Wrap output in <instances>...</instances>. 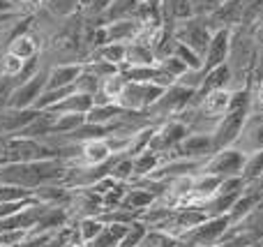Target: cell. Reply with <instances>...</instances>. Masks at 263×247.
I'll return each instance as SVG.
<instances>
[{
    "label": "cell",
    "mask_w": 263,
    "mask_h": 247,
    "mask_svg": "<svg viewBox=\"0 0 263 247\" xmlns=\"http://www.w3.org/2000/svg\"><path fill=\"white\" fill-rule=\"evenodd\" d=\"M229 226H231L229 215L205 217L201 224H196L192 231H187L180 240L185 247H215L217 243H222V238L227 236Z\"/></svg>",
    "instance_id": "obj_1"
},
{
    "label": "cell",
    "mask_w": 263,
    "mask_h": 247,
    "mask_svg": "<svg viewBox=\"0 0 263 247\" xmlns=\"http://www.w3.org/2000/svg\"><path fill=\"white\" fill-rule=\"evenodd\" d=\"M187 134H190V129H187V125L182 123L180 118H168L155 127L153 137H150V143H148V150L162 155V160H164L166 155H171V153L176 150L178 143H180Z\"/></svg>",
    "instance_id": "obj_2"
},
{
    "label": "cell",
    "mask_w": 263,
    "mask_h": 247,
    "mask_svg": "<svg viewBox=\"0 0 263 247\" xmlns=\"http://www.w3.org/2000/svg\"><path fill=\"white\" fill-rule=\"evenodd\" d=\"M263 238V199L233 226H229L227 236L222 240H236L242 247H252Z\"/></svg>",
    "instance_id": "obj_3"
},
{
    "label": "cell",
    "mask_w": 263,
    "mask_h": 247,
    "mask_svg": "<svg viewBox=\"0 0 263 247\" xmlns=\"http://www.w3.org/2000/svg\"><path fill=\"white\" fill-rule=\"evenodd\" d=\"M247 155L240 153L238 148H222V150L213 153L208 160L201 164L199 174H210V176H219V178H229V176H240L242 166H245Z\"/></svg>",
    "instance_id": "obj_4"
},
{
    "label": "cell",
    "mask_w": 263,
    "mask_h": 247,
    "mask_svg": "<svg viewBox=\"0 0 263 247\" xmlns=\"http://www.w3.org/2000/svg\"><path fill=\"white\" fill-rule=\"evenodd\" d=\"M162 92H164V88L157 86V83L127 81L116 104L125 111H145L150 104H155V102L159 100Z\"/></svg>",
    "instance_id": "obj_5"
},
{
    "label": "cell",
    "mask_w": 263,
    "mask_h": 247,
    "mask_svg": "<svg viewBox=\"0 0 263 247\" xmlns=\"http://www.w3.org/2000/svg\"><path fill=\"white\" fill-rule=\"evenodd\" d=\"M231 100H233V90H229V88H213V90H205V92H196L190 106H194L203 118L219 120L231 111Z\"/></svg>",
    "instance_id": "obj_6"
},
{
    "label": "cell",
    "mask_w": 263,
    "mask_h": 247,
    "mask_svg": "<svg viewBox=\"0 0 263 247\" xmlns=\"http://www.w3.org/2000/svg\"><path fill=\"white\" fill-rule=\"evenodd\" d=\"M215 153V141L213 134H203V132H190L178 148L166 157H185V160H196V162H205L210 155ZM164 157V160H166Z\"/></svg>",
    "instance_id": "obj_7"
},
{
    "label": "cell",
    "mask_w": 263,
    "mask_h": 247,
    "mask_svg": "<svg viewBox=\"0 0 263 247\" xmlns=\"http://www.w3.org/2000/svg\"><path fill=\"white\" fill-rule=\"evenodd\" d=\"M233 148H238L245 155H254L263 150V113L261 111H250L245 118L238 139L233 141Z\"/></svg>",
    "instance_id": "obj_8"
},
{
    "label": "cell",
    "mask_w": 263,
    "mask_h": 247,
    "mask_svg": "<svg viewBox=\"0 0 263 247\" xmlns=\"http://www.w3.org/2000/svg\"><path fill=\"white\" fill-rule=\"evenodd\" d=\"M247 113H250L247 109H233V111H229L224 118H219L217 127H215V132H213L215 153L222 150V148H231L233 146V141L238 139L242 125H245Z\"/></svg>",
    "instance_id": "obj_9"
},
{
    "label": "cell",
    "mask_w": 263,
    "mask_h": 247,
    "mask_svg": "<svg viewBox=\"0 0 263 247\" xmlns=\"http://www.w3.org/2000/svg\"><path fill=\"white\" fill-rule=\"evenodd\" d=\"M229 42H231V28H219V30L213 32L210 37V44H208V51L203 55V69L217 67V65H224L229 58Z\"/></svg>",
    "instance_id": "obj_10"
},
{
    "label": "cell",
    "mask_w": 263,
    "mask_h": 247,
    "mask_svg": "<svg viewBox=\"0 0 263 247\" xmlns=\"http://www.w3.org/2000/svg\"><path fill=\"white\" fill-rule=\"evenodd\" d=\"M46 79H49V74L37 72L28 83H23L21 88L12 90V97H9L7 106H12V109H26V106L35 104L37 97H40V90L46 88Z\"/></svg>",
    "instance_id": "obj_11"
},
{
    "label": "cell",
    "mask_w": 263,
    "mask_h": 247,
    "mask_svg": "<svg viewBox=\"0 0 263 247\" xmlns=\"http://www.w3.org/2000/svg\"><path fill=\"white\" fill-rule=\"evenodd\" d=\"M111 148L104 139H90V141L81 143V155H79V164L81 166H100L111 160Z\"/></svg>",
    "instance_id": "obj_12"
},
{
    "label": "cell",
    "mask_w": 263,
    "mask_h": 247,
    "mask_svg": "<svg viewBox=\"0 0 263 247\" xmlns=\"http://www.w3.org/2000/svg\"><path fill=\"white\" fill-rule=\"evenodd\" d=\"M92 109V95L86 92H72L65 100L55 102L53 106H49V113H88Z\"/></svg>",
    "instance_id": "obj_13"
},
{
    "label": "cell",
    "mask_w": 263,
    "mask_h": 247,
    "mask_svg": "<svg viewBox=\"0 0 263 247\" xmlns=\"http://www.w3.org/2000/svg\"><path fill=\"white\" fill-rule=\"evenodd\" d=\"M129 67H141V65H157V58H155V51L148 42L143 40H134L127 42V49H125V63Z\"/></svg>",
    "instance_id": "obj_14"
},
{
    "label": "cell",
    "mask_w": 263,
    "mask_h": 247,
    "mask_svg": "<svg viewBox=\"0 0 263 247\" xmlns=\"http://www.w3.org/2000/svg\"><path fill=\"white\" fill-rule=\"evenodd\" d=\"M37 116H42V113H37V109L26 111V109H12V106H7V111L0 116V127L7 129V132H21Z\"/></svg>",
    "instance_id": "obj_15"
},
{
    "label": "cell",
    "mask_w": 263,
    "mask_h": 247,
    "mask_svg": "<svg viewBox=\"0 0 263 247\" xmlns=\"http://www.w3.org/2000/svg\"><path fill=\"white\" fill-rule=\"evenodd\" d=\"M83 72V65L74 63V65H60V67L51 69L49 79H46V90L51 88H65V86H72L74 81L79 79V74Z\"/></svg>",
    "instance_id": "obj_16"
},
{
    "label": "cell",
    "mask_w": 263,
    "mask_h": 247,
    "mask_svg": "<svg viewBox=\"0 0 263 247\" xmlns=\"http://www.w3.org/2000/svg\"><path fill=\"white\" fill-rule=\"evenodd\" d=\"M132 162H134V176H132V180L134 178H145V176H150L159 166L162 155H157V153H153V150L145 148L143 153H139V155L132 157Z\"/></svg>",
    "instance_id": "obj_17"
},
{
    "label": "cell",
    "mask_w": 263,
    "mask_h": 247,
    "mask_svg": "<svg viewBox=\"0 0 263 247\" xmlns=\"http://www.w3.org/2000/svg\"><path fill=\"white\" fill-rule=\"evenodd\" d=\"M259 201H261L259 194H254V192H245V189H242V194L238 197V201L233 203V208L229 211V222H231V226L236 224V222H240L242 217H245L247 213H250Z\"/></svg>",
    "instance_id": "obj_18"
},
{
    "label": "cell",
    "mask_w": 263,
    "mask_h": 247,
    "mask_svg": "<svg viewBox=\"0 0 263 247\" xmlns=\"http://www.w3.org/2000/svg\"><path fill=\"white\" fill-rule=\"evenodd\" d=\"M125 83H127L125 74H123V72H116V74H111V77L102 79L100 92H102V95H104L109 102H118V97H120V92H123Z\"/></svg>",
    "instance_id": "obj_19"
},
{
    "label": "cell",
    "mask_w": 263,
    "mask_h": 247,
    "mask_svg": "<svg viewBox=\"0 0 263 247\" xmlns=\"http://www.w3.org/2000/svg\"><path fill=\"white\" fill-rule=\"evenodd\" d=\"M125 49H127V44H123V42H106V44L100 46L97 55H100V60H106L111 65H123Z\"/></svg>",
    "instance_id": "obj_20"
},
{
    "label": "cell",
    "mask_w": 263,
    "mask_h": 247,
    "mask_svg": "<svg viewBox=\"0 0 263 247\" xmlns=\"http://www.w3.org/2000/svg\"><path fill=\"white\" fill-rule=\"evenodd\" d=\"M35 51H37V46L30 35H18V37H14L12 44H9V53L18 55L21 60H30L32 55H35Z\"/></svg>",
    "instance_id": "obj_21"
},
{
    "label": "cell",
    "mask_w": 263,
    "mask_h": 247,
    "mask_svg": "<svg viewBox=\"0 0 263 247\" xmlns=\"http://www.w3.org/2000/svg\"><path fill=\"white\" fill-rule=\"evenodd\" d=\"M23 67H26V60H21L18 55L9 53V51L0 58V74L7 79H16L23 72Z\"/></svg>",
    "instance_id": "obj_22"
},
{
    "label": "cell",
    "mask_w": 263,
    "mask_h": 247,
    "mask_svg": "<svg viewBox=\"0 0 263 247\" xmlns=\"http://www.w3.org/2000/svg\"><path fill=\"white\" fill-rule=\"evenodd\" d=\"M261 174H263V150L254 153V155H247L240 176H242V180H245V185H247V183H252L254 178H259Z\"/></svg>",
    "instance_id": "obj_23"
},
{
    "label": "cell",
    "mask_w": 263,
    "mask_h": 247,
    "mask_svg": "<svg viewBox=\"0 0 263 247\" xmlns=\"http://www.w3.org/2000/svg\"><path fill=\"white\" fill-rule=\"evenodd\" d=\"M102 229H104V222L100 217H81V222H79V238H81V243H88Z\"/></svg>",
    "instance_id": "obj_24"
},
{
    "label": "cell",
    "mask_w": 263,
    "mask_h": 247,
    "mask_svg": "<svg viewBox=\"0 0 263 247\" xmlns=\"http://www.w3.org/2000/svg\"><path fill=\"white\" fill-rule=\"evenodd\" d=\"M145 234H148V226H145L141 220H134L127 226V231H125L123 240H120V247H136L141 240H143Z\"/></svg>",
    "instance_id": "obj_25"
},
{
    "label": "cell",
    "mask_w": 263,
    "mask_h": 247,
    "mask_svg": "<svg viewBox=\"0 0 263 247\" xmlns=\"http://www.w3.org/2000/svg\"><path fill=\"white\" fill-rule=\"evenodd\" d=\"M203 79H205V69H185V72L176 79V83H180L182 88H190V90L199 92L201 86H203Z\"/></svg>",
    "instance_id": "obj_26"
},
{
    "label": "cell",
    "mask_w": 263,
    "mask_h": 247,
    "mask_svg": "<svg viewBox=\"0 0 263 247\" xmlns=\"http://www.w3.org/2000/svg\"><path fill=\"white\" fill-rule=\"evenodd\" d=\"M79 5H81L79 0H49V9L53 14H58V16H67V14H72Z\"/></svg>",
    "instance_id": "obj_27"
},
{
    "label": "cell",
    "mask_w": 263,
    "mask_h": 247,
    "mask_svg": "<svg viewBox=\"0 0 263 247\" xmlns=\"http://www.w3.org/2000/svg\"><path fill=\"white\" fill-rule=\"evenodd\" d=\"M263 79V51H259V58H256V65H254V72H252V83Z\"/></svg>",
    "instance_id": "obj_28"
},
{
    "label": "cell",
    "mask_w": 263,
    "mask_h": 247,
    "mask_svg": "<svg viewBox=\"0 0 263 247\" xmlns=\"http://www.w3.org/2000/svg\"><path fill=\"white\" fill-rule=\"evenodd\" d=\"M14 12V5L9 0H0V14H12Z\"/></svg>",
    "instance_id": "obj_29"
},
{
    "label": "cell",
    "mask_w": 263,
    "mask_h": 247,
    "mask_svg": "<svg viewBox=\"0 0 263 247\" xmlns=\"http://www.w3.org/2000/svg\"><path fill=\"white\" fill-rule=\"evenodd\" d=\"M21 3H40V0H21Z\"/></svg>",
    "instance_id": "obj_30"
}]
</instances>
